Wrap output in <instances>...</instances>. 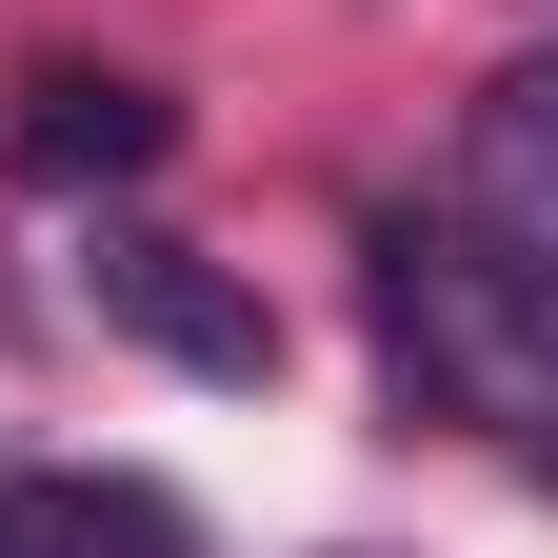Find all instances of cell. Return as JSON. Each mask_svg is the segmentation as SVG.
Segmentation results:
<instances>
[{
	"label": "cell",
	"mask_w": 558,
	"mask_h": 558,
	"mask_svg": "<svg viewBox=\"0 0 558 558\" xmlns=\"http://www.w3.org/2000/svg\"><path fill=\"white\" fill-rule=\"evenodd\" d=\"M379 360L418 418H478L499 459L558 478V279L519 240H478L459 199L439 220H379Z\"/></svg>",
	"instance_id": "obj_1"
},
{
	"label": "cell",
	"mask_w": 558,
	"mask_h": 558,
	"mask_svg": "<svg viewBox=\"0 0 558 558\" xmlns=\"http://www.w3.org/2000/svg\"><path fill=\"white\" fill-rule=\"evenodd\" d=\"M100 319L140 339V360H180V379H279V300L259 279H220L199 240H100Z\"/></svg>",
	"instance_id": "obj_2"
},
{
	"label": "cell",
	"mask_w": 558,
	"mask_h": 558,
	"mask_svg": "<svg viewBox=\"0 0 558 558\" xmlns=\"http://www.w3.org/2000/svg\"><path fill=\"white\" fill-rule=\"evenodd\" d=\"M459 220H478V240H519V259L558 279V40L478 81V120H459Z\"/></svg>",
	"instance_id": "obj_3"
},
{
	"label": "cell",
	"mask_w": 558,
	"mask_h": 558,
	"mask_svg": "<svg viewBox=\"0 0 558 558\" xmlns=\"http://www.w3.org/2000/svg\"><path fill=\"white\" fill-rule=\"evenodd\" d=\"M0 558H199L160 478H81V459H0Z\"/></svg>",
	"instance_id": "obj_4"
},
{
	"label": "cell",
	"mask_w": 558,
	"mask_h": 558,
	"mask_svg": "<svg viewBox=\"0 0 558 558\" xmlns=\"http://www.w3.org/2000/svg\"><path fill=\"white\" fill-rule=\"evenodd\" d=\"M160 81H120V60H40L21 81V180H140L160 160Z\"/></svg>",
	"instance_id": "obj_5"
}]
</instances>
